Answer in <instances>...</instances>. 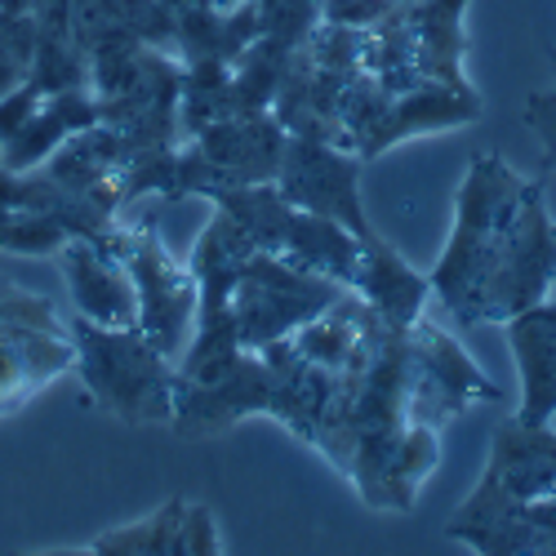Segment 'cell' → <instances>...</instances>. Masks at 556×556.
<instances>
[{
    "label": "cell",
    "instance_id": "1",
    "mask_svg": "<svg viewBox=\"0 0 556 556\" xmlns=\"http://www.w3.org/2000/svg\"><path fill=\"white\" fill-rule=\"evenodd\" d=\"M530 192L534 182H526L498 152L477 156L468 178H463L454 237L432 271V290L445 299V307L463 326L481 320L485 286L494 281V271L503 267L507 250L517 241V223Z\"/></svg>",
    "mask_w": 556,
    "mask_h": 556
},
{
    "label": "cell",
    "instance_id": "6",
    "mask_svg": "<svg viewBox=\"0 0 556 556\" xmlns=\"http://www.w3.org/2000/svg\"><path fill=\"white\" fill-rule=\"evenodd\" d=\"M356 178H361L356 156H343L339 148L326 143V138L286 134L281 169H276V188H281V197L294 210L343 223L348 231H356V237L365 241V237H375V231H369V223H365Z\"/></svg>",
    "mask_w": 556,
    "mask_h": 556
},
{
    "label": "cell",
    "instance_id": "8",
    "mask_svg": "<svg viewBox=\"0 0 556 556\" xmlns=\"http://www.w3.org/2000/svg\"><path fill=\"white\" fill-rule=\"evenodd\" d=\"M352 290L365 299V307L375 312L383 326L414 330V326H419L424 299L432 290V276H419L383 237H365L361 241V258H356V276H352Z\"/></svg>",
    "mask_w": 556,
    "mask_h": 556
},
{
    "label": "cell",
    "instance_id": "9",
    "mask_svg": "<svg viewBox=\"0 0 556 556\" xmlns=\"http://www.w3.org/2000/svg\"><path fill=\"white\" fill-rule=\"evenodd\" d=\"M503 326H507V348H513L521 365V383H526L517 419L530 428H547V419L556 414V299L547 294L543 303L507 316Z\"/></svg>",
    "mask_w": 556,
    "mask_h": 556
},
{
    "label": "cell",
    "instance_id": "11",
    "mask_svg": "<svg viewBox=\"0 0 556 556\" xmlns=\"http://www.w3.org/2000/svg\"><path fill=\"white\" fill-rule=\"evenodd\" d=\"M72 361H76V348L67 334L31 330V326H0V414L31 401Z\"/></svg>",
    "mask_w": 556,
    "mask_h": 556
},
{
    "label": "cell",
    "instance_id": "13",
    "mask_svg": "<svg viewBox=\"0 0 556 556\" xmlns=\"http://www.w3.org/2000/svg\"><path fill=\"white\" fill-rule=\"evenodd\" d=\"M182 513H188V503L169 498L165 507H156L148 521H134V526L99 534L94 543H89V552H99V556H112V552H178Z\"/></svg>",
    "mask_w": 556,
    "mask_h": 556
},
{
    "label": "cell",
    "instance_id": "18",
    "mask_svg": "<svg viewBox=\"0 0 556 556\" xmlns=\"http://www.w3.org/2000/svg\"><path fill=\"white\" fill-rule=\"evenodd\" d=\"M552 299H556V286H552Z\"/></svg>",
    "mask_w": 556,
    "mask_h": 556
},
{
    "label": "cell",
    "instance_id": "4",
    "mask_svg": "<svg viewBox=\"0 0 556 556\" xmlns=\"http://www.w3.org/2000/svg\"><path fill=\"white\" fill-rule=\"evenodd\" d=\"M121 258L134 276L138 294V330H143L169 361L192 343L197 334V312H201V286L192 267H178L169 250L161 245L152 223L125 227Z\"/></svg>",
    "mask_w": 556,
    "mask_h": 556
},
{
    "label": "cell",
    "instance_id": "5",
    "mask_svg": "<svg viewBox=\"0 0 556 556\" xmlns=\"http://www.w3.org/2000/svg\"><path fill=\"white\" fill-rule=\"evenodd\" d=\"M543 494H556V437H547L543 428H530L521 419L503 424L494 437V458L485 468V481L463 503L454 534L517 513L521 503L543 498Z\"/></svg>",
    "mask_w": 556,
    "mask_h": 556
},
{
    "label": "cell",
    "instance_id": "14",
    "mask_svg": "<svg viewBox=\"0 0 556 556\" xmlns=\"http://www.w3.org/2000/svg\"><path fill=\"white\" fill-rule=\"evenodd\" d=\"M72 241V227L59 214H45V210H10L5 223H0V250L5 254H59Z\"/></svg>",
    "mask_w": 556,
    "mask_h": 556
},
{
    "label": "cell",
    "instance_id": "3",
    "mask_svg": "<svg viewBox=\"0 0 556 556\" xmlns=\"http://www.w3.org/2000/svg\"><path fill=\"white\" fill-rule=\"evenodd\" d=\"M348 286L326 281L316 271L294 267L281 254H254L231 290V312H237V343L241 352H263L267 343L294 339L312 316L334 307Z\"/></svg>",
    "mask_w": 556,
    "mask_h": 556
},
{
    "label": "cell",
    "instance_id": "16",
    "mask_svg": "<svg viewBox=\"0 0 556 556\" xmlns=\"http://www.w3.org/2000/svg\"><path fill=\"white\" fill-rule=\"evenodd\" d=\"M178 552H223V539H218V530H214L210 507L188 503V513H182V526H178Z\"/></svg>",
    "mask_w": 556,
    "mask_h": 556
},
{
    "label": "cell",
    "instance_id": "2",
    "mask_svg": "<svg viewBox=\"0 0 556 556\" xmlns=\"http://www.w3.org/2000/svg\"><path fill=\"white\" fill-rule=\"evenodd\" d=\"M67 339L76 348L85 392L94 396L99 409L125 424L174 419L178 369L138 326H94L85 316H72Z\"/></svg>",
    "mask_w": 556,
    "mask_h": 556
},
{
    "label": "cell",
    "instance_id": "12",
    "mask_svg": "<svg viewBox=\"0 0 556 556\" xmlns=\"http://www.w3.org/2000/svg\"><path fill=\"white\" fill-rule=\"evenodd\" d=\"M281 258H290L303 271H316L326 281H339L352 290V276H356V258H361V237L348 231L334 218H320L307 210H294L290 227H286V241H281Z\"/></svg>",
    "mask_w": 556,
    "mask_h": 556
},
{
    "label": "cell",
    "instance_id": "17",
    "mask_svg": "<svg viewBox=\"0 0 556 556\" xmlns=\"http://www.w3.org/2000/svg\"><path fill=\"white\" fill-rule=\"evenodd\" d=\"M526 125L539 134V143H543V152H547V169H556V89L530 94V103H526Z\"/></svg>",
    "mask_w": 556,
    "mask_h": 556
},
{
    "label": "cell",
    "instance_id": "10",
    "mask_svg": "<svg viewBox=\"0 0 556 556\" xmlns=\"http://www.w3.org/2000/svg\"><path fill=\"white\" fill-rule=\"evenodd\" d=\"M99 125V99L89 85H76V89H59V94H45L31 116L0 143V152H5V169H40L45 161H50L72 134Z\"/></svg>",
    "mask_w": 556,
    "mask_h": 556
},
{
    "label": "cell",
    "instance_id": "15",
    "mask_svg": "<svg viewBox=\"0 0 556 556\" xmlns=\"http://www.w3.org/2000/svg\"><path fill=\"white\" fill-rule=\"evenodd\" d=\"M0 326H31V330L67 334V326L59 320V307L14 281H0Z\"/></svg>",
    "mask_w": 556,
    "mask_h": 556
},
{
    "label": "cell",
    "instance_id": "7",
    "mask_svg": "<svg viewBox=\"0 0 556 556\" xmlns=\"http://www.w3.org/2000/svg\"><path fill=\"white\" fill-rule=\"evenodd\" d=\"M121 241H125V227H116L108 241L72 237L54 254L67 276L76 316L94 320V326H138V294H134V276L121 258Z\"/></svg>",
    "mask_w": 556,
    "mask_h": 556
}]
</instances>
